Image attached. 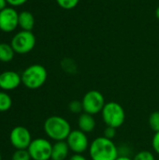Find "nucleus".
I'll list each match as a JSON object with an SVG mask.
<instances>
[{"label":"nucleus","instance_id":"nucleus-1","mask_svg":"<svg viewBox=\"0 0 159 160\" xmlns=\"http://www.w3.org/2000/svg\"><path fill=\"white\" fill-rule=\"evenodd\" d=\"M118 148L112 140L104 136L95 139L89 146V155L92 160H115L118 157Z\"/></svg>","mask_w":159,"mask_h":160},{"label":"nucleus","instance_id":"nucleus-2","mask_svg":"<svg viewBox=\"0 0 159 160\" xmlns=\"http://www.w3.org/2000/svg\"><path fill=\"white\" fill-rule=\"evenodd\" d=\"M71 130L70 124L67 120L58 115L50 116L44 123V131L46 135L55 142L66 141Z\"/></svg>","mask_w":159,"mask_h":160},{"label":"nucleus","instance_id":"nucleus-3","mask_svg":"<svg viewBox=\"0 0 159 160\" xmlns=\"http://www.w3.org/2000/svg\"><path fill=\"white\" fill-rule=\"evenodd\" d=\"M47 76V70L43 66L31 65L22 73V83L29 89H38L45 83Z\"/></svg>","mask_w":159,"mask_h":160},{"label":"nucleus","instance_id":"nucleus-4","mask_svg":"<svg viewBox=\"0 0 159 160\" xmlns=\"http://www.w3.org/2000/svg\"><path fill=\"white\" fill-rule=\"evenodd\" d=\"M103 122L108 127L118 128L123 126L126 120V112L121 104L115 101L107 102L101 112Z\"/></svg>","mask_w":159,"mask_h":160},{"label":"nucleus","instance_id":"nucleus-5","mask_svg":"<svg viewBox=\"0 0 159 160\" xmlns=\"http://www.w3.org/2000/svg\"><path fill=\"white\" fill-rule=\"evenodd\" d=\"M11 47L14 52L19 54H25L30 52L36 45V37L32 31L22 30L18 32L11 39Z\"/></svg>","mask_w":159,"mask_h":160},{"label":"nucleus","instance_id":"nucleus-6","mask_svg":"<svg viewBox=\"0 0 159 160\" xmlns=\"http://www.w3.org/2000/svg\"><path fill=\"white\" fill-rule=\"evenodd\" d=\"M83 112L95 115L102 112L106 102L105 98L101 92L97 90H90L83 96L82 99Z\"/></svg>","mask_w":159,"mask_h":160},{"label":"nucleus","instance_id":"nucleus-7","mask_svg":"<svg viewBox=\"0 0 159 160\" xmlns=\"http://www.w3.org/2000/svg\"><path fill=\"white\" fill-rule=\"evenodd\" d=\"M27 150L33 160H50L52 144L46 139L37 138L31 142Z\"/></svg>","mask_w":159,"mask_h":160},{"label":"nucleus","instance_id":"nucleus-8","mask_svg":"<svg viewBox=\"0 0 159 160\" xmlns=\"http://www.w3.org/2000/svg\"><path fill=\"white\" fill-rule=\"evenodd\" d=\"M70 151L74 154H82L87 149H89L90 143L86 133L80 129L71 130L67 139L66 140Z\"/></svg>","mask_w":159,"mask_h":160},{"label":"nucleus","instance_id":"nucleus-9","mask_svg":"<svg viewBox=\"0 0 159 160\" xmlns=\"http://www.w3.org/2000/svg\"><path fill=\"white\" fill-rule=\"evenodd\" d=\"M19 26V13L12 7H7L0 11V30L10 33Z\"/></svg>","mask_w":159,"mask_h":160},{"label":"nucleus","instance_id":"nucleus-10","mask_svg":"<svg viewBox=\"0 0 159 160\" xmlns=\"http://www.w3.org/2000/svg\"><path fill=\"white\" fill-rule=\"evenodd\" d=\"M9 140L13 147H15L17 150L27 149L32 142L31 134L24 127L14 128L10 132Z\"/></svg>","mask_w":159,"mask_h":160},{"label":"nucleus","instance_id":"nucleus-11","mask_svg":"<svg viewBox=\"0 0 159 160\" xmlns=\"http://www.w3.org/2000/svg\"><path fill=\"white\" fill-rule=\"evenodd\" d=\"M22 83V77L19 73L7 70L0 74V88L5 91L16 89Z\"/></svg>","mask_w":159,"mask_h":160},{"label":"nucleus","instance_id":"nucleus-12","mask_svg":"<svg viewBox=\"0 0 159 160\" xmlns=\"http://www.w3.org/2000/svg\"><path fill=\"white\" fill-rule=\"evenodd\" d=\"M96 120L94 118V115L89 114L87 112H82L78 118V127L79 129L82 130L84 133H90L94 131L96 128Z\"/></svg>","mask_w":159,"mask_h":160},{"label":"nucleus","instance_id":"nucleus-13","mask_svg":"<svg viewBox=\"0 0 159 160\" xmlns=\"http://www.w3.org/2000/svg\"><path fill=\"white\" fill-rule=\"evenodd\" d=\"M69 151L70 149L66 141L55 142V143L52 144L51 160H66L68 157Z\"/></svg>","mask_w":159,"mask_h":160},{"label":"nucleus","instance_id":"nucleus-14","mask_svg":"<svg viewBox=\"0 0 159 160\" xmlns=\"http://www.w3.org/2000/svg\"><path fill=\"white\" fill-rule=\"evenodd\" d=\"M19 26L22 30L32 31L35 26V17L34 15L27 10H23L19 13Z\"/></svg>","mask_w":159,"mask_h":160},{"label":"nucleus","instance_id":"nucleus-15","mask_svg":"<svg viewBox=\"0 0 159 160\" xmlns=\"http://www.w3.org/2000/svg\"><path fill=\"white\" fill-rule=\"evenodd\" d=\"M14 50L11 47L10 44L7 43H0V61L7 63V62H10L13 57H14Z\"/></svg>","mask_w":159,"mask_h":160},{"label":"nucleus","instance_id":"nucleus-16","mask_svg":"<svg viewBox=\"0 0 159 160\" xmlns=\"http://www.w3.org/2000/svg\"><path fill=\"white\" fill-rule=\"evenodd\" d=\"M12 105L11 98L5 92H0V112H7Z\"/></svg>","mask_w":159,"mask_h":160},{"label":"nucleus","instance_id":"nucleus-17","mask_svg":"<svg viewBox=\"0 0 159 160\" xmlns=\"http://www.w3.org/2000/svg\"><path fill=\"white\" fill-rule=\"evenodd\" d=\"M149 126L155 133L159 132V111H156L150 114Z\"/></svg>","mask_w":159,"mask_h":160},{"label":"nucleus","instance_id":"nucleus-18","mask_svg":"<svg viewBox=\"0 0 159 160\" xmlns=\"http://www.w3.org/2000/svg\"><path fill=\"white\" fill-rule=\"evenodd\" d=\"M55 1L61 8L67 9V10L75 8L80 2V0H55Z\"/></svg>","mask_w":159,"mask_h":160},{"label":"nucleus","instance_id":"nucleus-19","mask_svg":"<svg viewBox=\"0 0 159 160\" xmlns=\"http://www.w3.org/2000/svg\"><path fill=\"white\" fill-rule=\"evenodd\" d=\"M32 159L27 149L16 150L12 155V160H30Z\"/></svg>","mask_w":159,"mask_h":160},{"label":"nucleus","instance_id":"nucleus-20","mask_svg":"<svg viewBox=\"0 0 159 160\" xmlns=\"http://www.w3.org/2000/svg\"><path fill=\"white\" fill-rule=\"evenodd\" d=\"M68 110L72 112V113H82V112H83V107H82V102L80 100H72L69 102L68 104Z\"/></svg>","mask_w":159,"mask_h":160},{"label":"nucleus","instance_id":"nucleus-21","mask_svg":"<svg viewBox=\"0 0 159 160\" xmlns=\"http://www.w3.org/2000/svg\"><path fill=\"white\" fill-rule=\"evenodd\" d=\"M133 160H156V158H155V156L153 153H151L150 151L144 150V151L139 152L134 157Z\"/></svg>","mask_w":159,"mask_h":160},{"label":"nucleus","instance_id":"nucleus-22","mask_svg":"<svg viewBox=\"0 0 159 160\" xmlns=\"http://www.w3.org/2000/svg\"><path fill=\"white\" fill-rule=\"evenodd\" d=\"M103 136L107 139H110V140H113V138L116 136V128H112V127H108L104 129V132H103Z\"/></svg>","mask_w":159,"mask_h":160},{"label":"nucleus","instance_id":"nucleus-23","mask_svg":"<svg viewBox=\"0 0 159 160\" xmlns=\"http://www.w3.org/2000/svg\"><path fill=\"white\" fill-rule=\"evenodd\" d=\"M152 146H153L154 151L157 155H159V132L155 133L153 140H152Z\"/></svg>","mask_w":159,"mask_h":160},{"label":"nucleus","instance_id":"nucleus-24","mask_svg":"<svg viewBox=\"0 0 159 160\" xmlns=\"http://www.w3.org/2000/svg\"><path fill=\"white\" fill-rule=\"evenodd\" d=\"M28 0H7V5L11 6V7H19L22 6L23 4H25Z\"/></svg>","mask_w":159,"mask_h":160},{"label":"nucleus","instance_id":"nucleus-25","mask_svg":"<svg viewBox=\"0 0 159 160\" xmlns=\"http://www.w3.org/2000/svg\"><path fill=\"white\" fill-rule=\"evenodd\" d=\"M68 160H87V159H86V158H85L84 156H82V154H74V155H72V156L69 158V159Z\"/></svg>","mask_w":159,"mask_h":160},{"label":"nucleus","instance_id":"nucleus-26","mask_svg":"<svg viewBox=\"0 0 159 160\" xmlns=\"http://www.w3.org/2000/svg\"><path fill=\"white\" fill-rule=\"evenodd\" d=\"M7 0H0V11L7 8Z\"/></svg>","mask_w":159,"mask_h":160},{"label":"nucleus","instance_id":"nucleus-27","mask_svg":"<svg viewBox=\"0 0 159 160\" xmlns=\"http://www.w3.org/2000/svg\"><path fill=\"white\" fill-rule=\"evenodd\" d=\"M115 160H133L131 159L130 158H128V157H127V156H119Z\"/></svg>","mask_w":159,"mask_h":160},{"label":"nucleus","instance_id":"nucleus-28","mask_svg":"<svg viewBox=\"0 0 159 160\" xmlns=\"http://www.w3.org/2000/svg\"><path fill=\"white\" fill-rule=\"evenodd\" d=\"M156 17L159 20V6L157 8V9H156Z\"/></svg>","mask_w":159,"mask_h":160},{"label":"nucleus","instance_id":"nucleus-29","mask_svg":"<svg viewBox=\"0 0 159 160\" xmlns=\"http://www.w3.org/2000/svg\"><path fill=\"white\" fill-rule=\"evenodd\" d=\"M0 160H2V157H1V154H0Z\"/></svg>","mask_w":159,"mask_h":160}]
</instances>
